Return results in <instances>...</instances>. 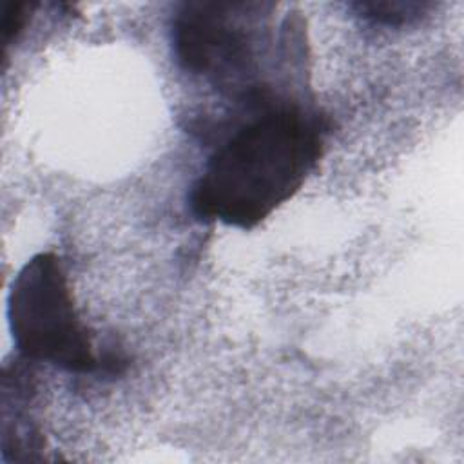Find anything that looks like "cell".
Masks as SVG:
<instances>
[{"label": "cell", "instance_id": "cell-1", "mask_svg": "<svg viewBox=\"0 0 464 464\" xmlns=\"http://www.w3.org/2000/svg\"><path fill=\"white\" fill-rule=\"evenodd\" d=\"M328 123L290 102L254 109L208 158L190 190L196 218L250 230L286 203L317 167Z\"/></svg>", "mask_w": 464, "mask_h": 464}, {"label": "cell", "instance_id": "cell-2", "mask_svg": "<svg viewBox=\"0 0 464 464\" xmlns=\"http://www.w3.org/2000/svg\"><path fill=\"white\" fill-rule=\"evenodd\" d=\"M272 4L194 0L172 16L170 42L178 65L216 89L237 94L246 107L272 98L268 85L256 82L257 45L266 40Z\"/></svg>", "mask_w": 464, "mask_h": 464}, {"label": "cell", "instance_id": "cell-3", "mask_svg": "<svg viewBox=\"0 0 464 464\" xmlns=\"http://www.w3.org/2000/svg\"><path fill=\"white\" fill-rule=\"evenodd\" d=\"M7 321L22 359L69 373L102 370L56 254L40 252L18 270L7 295Z\"/></svg>", "mask_w": 464, "mask_h": 464}, {"label": "cell", "instance_id": "cell-4", "mask_svg": "<svg viewBox=\"0 0 464 464\" xmlns=\"http://www.w3.org/2000/svg\"><path fill=\"white\" fill-rule=\"evenodd\" d=\"M29 361H13L2 373V455L7 460H31L44 439L34 417L36 381Z\"/></svg>", "mask_w": 464, "mask_h": 464}, {"label": "cell", "instance_id": "cell-5", "mask_svg": "<svg viewBox=\"0 0 464 464\" xmlns=\"http://www.w3.org/2000/svg\"><path fill=\"white\" fill-rule=\"evenodd\" d=\"M352 7L362 18L381 24L399 27L419 20L426 14L433 4L431 2H355Z\"/></svg>", "mask_w": 464, "mask_h": 464}, {"label": "cell", "instance_id": "cell-6", "mask_svg": "<svg viewBox=\"0 0 464 464\" xmlns=\"http://www.w3.org/2000/svg\"><path fill=\"white\" fill-rule=\"evenodd\" d=\"M34 9V4L29 2H11L7 4L4 11V22H2V33H4V45H11L18 40V36L24 33L31 13Z\"/></svg>", "mask_w": 464, "mask_h": 464}]
</instances>
